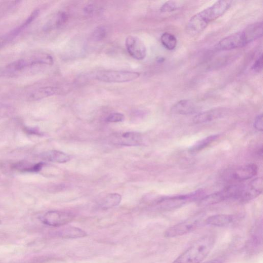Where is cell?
Here are the masks:
<instances>
[{
  "instance_id": "cell-1",
  "label": "cell",
  "mask_w": 263,
  "mask_h": 263,
  "mask_svg": "<svg viewBox=\"0 0 263 263\" xmlns=\"http://www.w3.org/2000/svg\"><path fill=\"white\" fill-rule=\"evenodd\" d=\"M231 1H218L193 16L188 22L186 32L191 36L201 33L212 22L226 13L232 4Z\"/></svg>"
},
{
  "instance_id": "cell-2",
  "label": "cell",
  "mask_w": 263,
  "mask_h": 263,
  "mask_svg": "<svg viewBox=\"0 0 263 263\" xmlns=\"http://www.w3.org/2000/svg\"><path fill=\"white\" fill-rule=\"evenodd\" d=\"M262 35V22L255 23L248 25L240 32L224 38L216 45L215 48L222 51L241 48L260 38Z\"/></svg>"
},
{
  "instance_id": "cell-3",
  "label": "cell",
  "mask_w": 263,
  "mask_h": 263,
  "mask_svg": "<svg viewBox=\"0 0 263 263\" xmlns=\"http://www.w3.org/2000/svg\"><path fill=\"white\" fill-rule=\"evenodd\" d=\"M215 241L213 235H206L196 240L172 263H202L213 248Z\"/></svg>"
},
{
  "instance_id": "cell-4",
  "label": "cell",
  "mask_w": 263,
  "mask_h": 263,
  "mask_svg": "<svg viewBox=\"0 0 263 263\" xmlns=\"http://www.w3.org/2000/svg\"><path fill=\"white\" fill-rule=\"evenodd\" d=\"M140 74L128 71H105L98 73L96 79L106 83H124L138 79Z\"/></svg>"
},
{
  "instance_id": "cell-5",
  "label": "cell",
  "mask_w": 263,
  "mask_h": 263,
  "mask_svg": "<svg viewBox=\"0 0 263 263\" xmlns=\"http://www.w3.org/2000/svg\"><path fill=\"white\" fill-rule=\"evenodd\" d=\"M263 181L258 177L245 185H238L237 194L235 200L246 202L256 198L262 192Z\"/></svg>"
},
{
  "instance_id": "cell-6",
  "label": "cell",
  "mask_w": 263,
  "mask_h": 263,
  "mask_svg": "<svg viewBox=\"0 0 263 263\" xmlns=\"http://www.w3.org/2000/svg\"><path fill=\"white\" fill-rule=\"evenodd\" d=\"M258 168L255 164H249L229 169L224 173V179L228 182H244L250 179L258 173Z\"/></svg>"
},
{
  "instance_id": "cell-7",
  "label": "cell",
  "mask_w": 263,
  "mask_h": 263,
  "mask_svg": "<svg viewBox=\"0 0 263 263\" xmlns=\"http://www.w3.org/2000/svg\"><path fill=\"white\" fill-rule=\"evenodd\" d=\"M202 223L203 218L199 216L188 219L168 228L165 237L172 238L184 236L196 229Z\"/></svg>"
},
{
  "instance_id": "cell-8",
  "label": "cell",
  "mask_w": 263,
  "mask_h": 263,
  "mask_svg": "<svg viewBox=\"0 0 263 263\" xmlns=\"http://www.w3.org/2000/svg\"><path fill=\"white\" fill-rule=\"evenodd\" d=\"M74 215L70 212L51 211L46 213L42 217L41 221L44 224L53 227L64 226L72 222Z\"/></svg>"
},
{
  "instance_id": "cell-9",
  "label": "cell",
  "mask_w": 263,
  "mask_h": 263,
  "mask_svg": "<svg viewBox=\"0 0 263 263\" xmlns=\"http://www.w3.org/2000/svg\"><path fill=\"white\" fill-rule=\"evenodd\" d=\"M125 45L128 53L133 58L143 60L146 57V46L139 37L135 36H128L126 39Z\"/></svg>"
},
{
  "instance_id": "cell-10",
  "label": "cell",
  "mask_w": 263,
  "mask_h": 263,
  "mask_svg": "<svg viewBox=\"0 0 263 263\" xmlns=\"http://www.w3.org/2000/svg\"><path fill=\"white\" fill-rule=\"evenodd\" d=\"M31 60L21 59L4 66L0 68V77H12L16 76L27 67H32Z\"/></svg>"
},
{
  "instance_id": "cell-11",
  "label": "cell",
  "mask_w": 263,
  "mask_h": 263,
  "mask_svg": "<svg viewBox=\"0 0 263 263\" xmlns=\"http://www.w3.org/2000/svg\"><path fill=\"white\" fill-rule=\"evenodd\" d=\"M227 111L224 108H216L204 111L197 114L193 119V123L200 124L221 118L226 114Z\"/></svg>"
},
{
  "instance_id": "cell-12",
  "label": "cell",
  "mask_w": 263,
  "mask_h": 263,
  "mask_svg": "<svg viewBox=\"0 0 263 263\" xmlns=\"http://www.w3.org/2000/svg\"><path fill=\"white\" fill-rule=\"evenodd\" d=\"M198 111L199 107L193 101L188 99L176 102L171 109L172 113L182 115H192Z\"/></svg>"
},
{
  "instance_id": "cell-13",
  "label": "cell",
  "mask_w": 263,
  "mask_h": 263,
  "mask_svg": "<svg viewBox=\"0 0 263 263\" xmlns=\"http://www.w3.org/2000/svg\"><path fill=\"white\" fill-rule=\"evenodd\" d=\"M237 220L235 216L229 214H217L207 219L205 223L215 227H227L232 225Z\"/></svg>"
},
{
  "instance_id": "cell-14",
  "label": "cell",
  "mask_w": 263,
  "mask_h": 263,
  "mask_svg": "<svg viewBox=\"0 0 263 263\" xmlns=\"http://www.w3.org/2000/svg\"><path fill=\"white\" fill-rule=\"evenodd\" d=\"M39 14L40 11L38 10V9H36V10L34 11L23 23L20 26H19L16 28V29L12 31L10 33H9V34L4 37L3 43L12 40L15 38L19 35L36 19V18L39 16Z\"/></svg>"
},
{
  "instance_id": "cell-15",
  "label": "cell",
  "mask_w": 263,
  "mask_h": 263,
  "mask_svg": "<svg viewBox=\"0 0 263 263\" xmlns=\"http://www.w3.org/2000/svg\"><path fill=\"white\" fill-rule=\"evenodd\" d=\"M116 138L117 139L116 140V143L118 145L123 146H138L142 142V135L135 132L125 133Z\"/></svg>"
},
{
  "instance_id": "cell-16",
  "label": "cell",
  "mask_w": 263,
  "mask_h": 263,
  "mask_svg": "<svg viewBox=\"0 0 263 263\" xmlns=\"http://www.w3.org/2000/svg\"><path fill=\"white\" fill-rule=\"evenodd\" d=\"M227 192L225 189L223 190L207 195L202 198L199 203L200 206H208L220 203L224 201L228 200Z\"/></svg>"
},
{
  "instance_id": "cell-17",
  "label": "cell",
  "mask_w": 263,
  "mask_h": 263,
  "mask_svg": "<svg viewBox=\"0 0 263 263\" xmlns=\"http://www.w3.org/2000/svg\"><path fill=\"white\" fill-rule=\"evenodd\" d=\"M43 160L50 162L65 163L70 160V157L67 154L57 150H50L40 155Z\"/></svg>"
},
{
  "instance_id": "cell-18",
  "label": "cell",
  "mask_w": 263,
  "mask_h": 263,
  "mask_svg": "<svg viewBox=\"0 0 263 263\" xmlns=\"http://www.w3.org/2000/svg\"><path fill=\"white\" fill-rule=\"evenodd\" d=\"M58 88L53 87H46L33 91L28 97L30 101H36L49 97L58 93Z\"/></svg>"
},
{
  "instance_id": "cell-19",
  "label": "cell",
  "mask_w": 263,
  "mask_h": 263,
  "mask_svg": "<svg viewBox=\"0 0 263 263\" xmlns=\"http://www.w3.org/2000/svg\"><path fill=\"white\" fill-rule=\"evenodd\" d=\"M262 221L258 222L255 225V227L253 229L250 240L248 243L250 249H260L262 245Z\"/></svg>"
},
{
  "instance_id": "cell-20",
  "label": "cell",
  "mask_w": 263,
  "mask_h": 263,
  "mask_svg": "<svg viewBox=\"0 0 263 263\" xmlns=\"http://www.w3.org/2000/svg\"><path fill=\"white\" fill-rule=\"evenodd\" d=\"M219 135H212L201 139L196 142L189 149V152L191 154H196L202 151L203 150L210 146L215 141L217 140Z\"/></svg>"
},
{
  "instance_id": "cell-21",
  "label": "cell",
  "mask_w": 263,
  "mask_h": 263,
  "mask_svg": "<svg viewBox=\"0 0 263 263\" xmlns=\"http://www.w3.org/2000/svg\"><path fill=\"white\" fill-rule=\"evenodd\" d=\"M58 235L64 239H78L86 237L87 233L80 228L69 227L59 231Z\"/></svg>"
},
{
  "instance_id": "cell-22",
  "label": "cell",
  "mask_w": 263,
  "mask_h": 263,
  "mask_svg": "<svg viewBox=\"0 0 263 263\" xmlns=\"http://www.w3.org/2000/svg\"><path fill=\"white\" fill-rule=\"evenodd\" d=\"M44 165L45 164L43 163L33 165L30 163L19 162L14 164L12 168L15 170L20 172H38L42 170Z\"/></svg>"
},
{
  "instance_id": "cell-23",
  "label": "cell",
  "mask_w": 263,
  "mask_h": 263,
  "mask_svg": "<svg viewBox=\"0 0 263 263\" xmlns=\"http://www.w3.org/2000/svg\"><path fill=\"white\" fill-rule=\"evenodd\" d=\"M121 201V196L118 193H111L107 195L101 200L99 206L101 208L107 209L118 206Z\"/></svg>"
},
{
  "instance_id": "cell-24",
  "label": "cell",
  "mask_w": 263,
  "mask_h": 263,
  "mask_svg": "<svg viewBox=\"0 0 263 263\" xmlns=\"http://www.w3.org/2000/svg\"><path fill=\"white\" fill-rule=\"evenodd\" d=\"M68 20V16L65 12H59L53 19L50 21L45 26V30L49 31L54 29H58L63 26L67 22Z\"/></svg>"
},
{
  "instance_id": "cell-25",
  "label": "cell",
  "mask_w": 263,
  "mask_h": 263,
  "mask_svg": "<svg viewBox=\"0 0 263 263\" xmlns=\"http://www.w3.org/2000/svg\"><path fill=\"white\" fill-rule=\"evenodd\" d=\"M161 42L164 48L169 51H172L177 46V39L175 36L171 33H164L161 37Z\"/></svg>"
},
{
  "instance_id": "cell-26",
  "label": "cell",
  "mask_w": 263,
  "mask_h": 263,
  "mask_svg": "<svg viewBox=\"0 0 263 263\" xmlns=\"http://www.w3.org/2000/svg\"><path fill=\"white\" fill-rule=\"evenodd\" d=\"M180 8V5L177 2L169 1L166 2L162 6L160 11L162 13H171L177 10Z\"/></svg>"
},
{
  "instance_id": "cell-27",
  "label": "cell",
  "mask_w": 263,
  "mask_h": 263,
  "mask_svg": "<svg viewBox=\"0 0 263 263\" xmlns=\"http://www.w3.org/2000/svg\"><path fill=\"white\" fill-rule=\"evenodd\" d=\"M107 30L105 27L100 26L97 28L96 29L92 34L93 40L96 41H100L104 39L107 36Z\"/></svg>"
},
{
  "instance_id": "cell-28",
  "label": "cell",
  "mask_w": 263,
  "mask_h": 263,
  "mask_svg": "<svg viewBox=\"0 0 263 263\" xmlns=\"http://www.w3.org/2000/svg\"><path fill=\"white\" fill-rule=\"evenodd\" d=\"M125 116L124 114L120 113H114L109 115L106 118V121L109 123H119L124 120Z\"/></svg>"
},
{
  "instance_id": "cell-29",
  "label": "cell",
  "mask_w": 263,
  "mask_h": 263,
  "mask_svg": "<svg viewBox=\"0 0 263 263\" xmlns=\"http://www.w3.org/2000/svg\"><path fill=\"white\" fill-rule=\"evenodd\" d=\"M263 65V55L261 54L254 64H253L251 69L255 72L260 73L262 70Z\"/></svg>"
},
{
  "instance_id": "cell-30",
  "label": "cell",
  "mask_w": 263,
  "mask_h": 263,
  "mask_svg": "<svg viewBox=\"0 0 263 263\" xmlns=\"http://www.w3.org/2000/svg\"><path fill=\"white\" fill-rule=\"evenodd\" d=\"M254 127L258 131L262 132L263 130V114L258 115L255 118L254 122Z\"/></svg>"
},
{
  "instance_id": "cell-31",
  "label": "cell",
  "mask_w": 263,
  "mask_h": 263,
  "mask_svg": "<svg viewBox=\"0 0 263 263\" xmlns=\"http://www.w3.org/2000/svg\"><path fill=\"white\" fill-rule=\"evenodd\" d=\"M94 10V8L92 5H88L84 8V12L88 14H92Z\"/></svg>"
},
{
  "instance_id": "cell-32",
  "label": "cell",
  "mask_w": 263,
  "mask_h": 263,
  "mask_svg": "<svg viewBox=\"0 0 263 263\" xmlns=\"http://www.w3.org/2000/svg\"><path fill=\"white\" fill-rule=\"evenodd\" d=\"M164 61L165 59L163 57L158 58L157 59V62L159 63L163 62Z\"/></svg>"
},
{
  "instance_id": "cell-33",
  "label": "cell",
  "mask_w": 263,
  "mask_h": 263,
  "mask_svg": "<svg viewBox=\"0 0 263 263\" xmlns=\"http://www.w3.org/2000/svg\"><path fill=\"white\" fill-rule=\"evenodd\" d=\"M0 224H1V221H0Z\"/></svg>"
}]
</instances>
